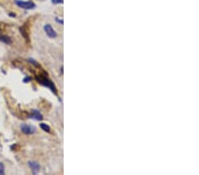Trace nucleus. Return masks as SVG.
Wrapping results in <instances>:
<instances>
[{"instance_id": "1", "label": "nucleus", "mask_w": 199, "mask_h": 175, "mask_svg": "<svg viewBox=\"0 0 199 175\" xmlns=\"http://www.w3.org/2000/svg\"><path fill=\"white\" fill-rule=\"evenodd\" d=\"M36 80L39 82L40 84H42V85H43V86H45V87L49 88L54 94H57L56 87H55L54 83H53L50 79H48V78H46V77H42V76H41V78L37 77Z\"/></svg>"}, {"instance_id": "2", "label": "nucleus", "mask_w": 199, "mask_h": 175, "mask_svg": "<svg viewBox=\"0 0 199 175\" xmlns=\"http://www.w3.org/2000/svg\"><path fill=\"white\" fill-rule=\"evenodd\" d=\"M15 4L22 8V9H25V10H31V9H34L35 7V4L32 2V1H22V0H16L15 1Z\"/></svg>"}, {"instance_id": "3", "label": "nucleus", "mask_w": 199, "mask_h": 175, "mask_svg": "<svg viewBox=\"0 0 199 175\" xmlns=\"http://www.w3.org/2000/svg\"><path fill=\"white\" fill-rule=\"evenodd\" d=\"M21 130L24 135H33L36 132L35 126L32 125H29V124H21Z\"/></svg>"}, {"instance_id": "4", "label": "nucleus", "mask_w": 199, "mask_h": 175, "mask_svg": "<svg viewBox=\"0 0 199 175\" xmlns=\"http://www.w3.org/2000/svg\"><path fill=\"white\" fill-rule=\"evenodd\" d=\"M44 31H45L46 35H47L49 37H51V38H55V37H57V33H56V31L52 29V27L50 24H47V25L44 26Z\"/></svg>"}, {"instance_id": "5", "label": "nucleus", "mask_w": 199, "mask_h": 175, "mask_svg": "<svg viewBox=\"0 0 199 175\" xmlns=\"http://www.w3.org/2000/svg\"><path fill=\"white\" fill-rule=\"evenodd\" d=\"M29 165L34 174H37L40 171V165L35 161H29Z\"/></svg>"}, {"instance_id": "6", "label": "nucleus", "mask_w": 199, "mask_h": 175, "mask_svg": "<svg viewBox=\"0 0 199 175\" xmlns=\"http://www.w3.org/2000/svg\"><path fill=\"white\" fill-rule=\"evenodd\" d=\"M29 117H30V118H33V119H35V120H38V121L43 119V115L38 110H32Z\"/></svg>"}, {"instance_id": "7", "label": "nucleus", "mask_w": 199, "mask_h": 175, "mask_svg": "<svg viewBox=\"0 0 199 175\" xmlns=\"http://www.w3.org/2000/svg\"><path fill=\"white\" fill-rule=\"evenodd\" d=\"M40 127L46 133H50L51 132V127L49 126V125H47L46 123H41L40 124Z\"/></svg>"}, {"instance_id": "8", "label": "nucleus", "mask_w": 199, "mask_h": 175, "mask_svg": "<svg viewBox=\"0 0 199 175\" xmlns=\"http://www.w3.org/2000/svg\"><path fill=\"white\" fill-rule=\"evenodd\" d=\"M0 41L5 43H7V44L12 43V40H11V38H9L8 36H5V35H2V36H0Z\"/></svg>"}, {"instance_id": "9", "label": "nucleus", "mask_w": 199, "mask_h": 175, "mask_svg": "<svg viewBox=\"0 0 199 175\" xmlns=\"http://www.w3.org/2000/svg\"><path fill=\"white\" fill-rule=\"evenodd\" d=\"M4 174V165L3 163H0V175Z\"/></svg>"}, {"instance_id": "10", "label": "nucleus", "mask_w": 199, "mask_h": 175, "mask_svg": "<svg viewBox=\"0 0 199 175\" xmlns=\"http://www.w3.org/2000/svg\"><path fill=\"white\" fill-rule=\"evenodd\" d=\"M31 80H32V79H31V77H29V76H26V77L23 79V82L27 83V82H29Z\"/></svg>"}, {"instance_id": "11", "label": "nucleus", "mask_w": 199, "mask_h": 175, "mask_svg": "<svg viewBox=\"0 0 199 175\" xmlns=\"http://www.w3.org/2000/svg\"><path fill=\"white\" fill-rule=\"evenodd\" d=\"M52 4H63V0H52Z\"/></svg>"}, {"instance_id": "12", "label": "nucleus", "mask_w": 199, "mask_h": 175, "mask_svg": "<svg viewBox=\"0 0 199 175\" xmlns=\"http://www.w3.org/2000/svg\"><path fill=\"white\" fill-rule=\"evenodd\" d=\"M29 63H31V64H33V65H37V63H36V61H35V60H34V59H32V58H29Z\"/></svg>"}, {"instance_id": "13", "label": "nucleus", "mask_w": 199, "mask_h": 175, "mask_svg": "<svg viewBox=\"0 0 199 175\" xmlns=\"http://www.w3.org/2000/svg\"><path fill=\"white\" fill-rule=\"evenodd\" d=\"M55 21L57 22V23H59V24H62V25H63V23H64L63 20H60L59 18H56V19H55Z\"/></svg>"}, {"instance_id": "14", "label": "nucleus", "mask_w": 199, "mask_h": 175, "mask_svg": "<svg viewBox=\"0 0 199 175\" xmlns=\"http://www.w3.org/2000/svg\"><path fill=\"white\" fill-rule=\"evenodd\" d=\"M10 16H13V17H14V16H15V14H13V13H10Z\"/></svg>"}]
</instances>
